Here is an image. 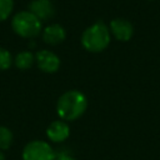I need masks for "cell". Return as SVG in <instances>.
I'll return each instance as SVG.
<instances>
[{"label": "cell", "instance_id": "cell-6", "mask_svg": "<svg viewBox=\"0 0 160 160\" xmlns=\"http://www.w3.org/2000/svg\"><path fill=\"white\" fill-rule=\"evenodd\" d=\"M110 34L119 41H128L132 38L134 34V26L132 24L122 18H115L110 21L109 25Z\"/></svg>", "mask_w": 160, "mask_h": 160}, {"label": "cell", "instance_id": "cell-7", "mask_svg": "<svg viewBox=\"0 0 160 160\" xmlns=\"http://www.w3.org/2000/svg\"><path fill=\"white\" fill-rule=\"evenodd\" d=\"M69 135H70V128L66 124V121H64L61 119L52 121L46 129L48 139L52 142H56V144L64 142L69 138Z\"/></svg>", "mask_w": 160, "mask_h": 160}, {"label": "cell", "instance_id": "cell-4", "mask_svg": "<svg viewBox=\"0 0 160 160\" xmlns=\"http://www.w3.org/2000/svg\"><path fill=\"white\" fill-rule=\"evenodd\" d=\"M56 151L42 140H32L22 149V160H55Z\"/></svg>", "mask_w": 160, "mask_h": 160}, {"label": "cell", "instance_id": "cell-8", "mask_svg": "<svg viewBox=\"0 0 160 160\" xmlns=\"http://www.w3.org/2000/svg\"><path fill=\"white\" fill-rule=\"evenodd\" d=\"M29 11L32 12L41 22L48 21L55 15V9L49 0H32L29 4Z\"/></svg>", "mask_w": 160, "mask_h": 160}, {"label": "cell", "instance_id": "cell-2", "mask_svg": "<svg viewBox=\"0 0 160 160\" xmlns=\"http://www.w3.org/2000/svg\"><path fill=\"white\" fill-rule=\"evenodd\" d=\"M111 40L109 26L98 21L86 28L81 35V45L89 52H100L105 50Z\"/></svg>", "mask_w": 160, "mask_h": 160}, {"label": "cell", "instance_id": "cell-14", "mask_svg": "<svg viewBox=\"0 0 160 160\" xmlns=\"http://www.w3.org/2000/svg\"><path fill=\"white\" fill-rule=\"evenodd\" d=\"M55 160H76L74 156L66 152H56V159Z\"/></svg>", "mask_w": 160, "mask_h": 160}, {"label": "cell", "instance_id": "cell-15", "mask_svg": "<svg viewBox=\"0 0 160 160\" xmlns=\"http://www.w3.org/2000/svg\"><path fill=\"white\" fill-rule=\"evenodd\" d=\"M0 160H5V155L2 154V151L0 150Z\"/></svg>", "mask_w": 160, "mask_h": 160}, {"label": "cell", "instance_id": "cell-12", "mask_svg": "<svg viewBox=\"0 0 160 160\" xmlns=\"http://www.w3.org/2000/svg\"><path fill=\"white\" fill-rule=\"evenodd\" d=\"M14 9V0H0V21L6 20Z\"/></svg>", "mask_w": 160, "mask_h": 160}, {"label": "cell", "instance_id": "cell-11", "mask_svg": "<svg viewBox=\"0 0 160 160\" xmlns=\"http://www.w3.org/2000/svg\"><path fill=\"white\" fill-rule=\"evenodd\" d=\"M12 140H14L12 131L6 126L0 125V150H8L11 146Z\"/></svg>", "mask_w": 160, "mask_h": 160}, {"label": "cell", "instance_id": "cell-13", "mask_svg": "<svg viewBox=\"0 0 160 160\" xmlns=\"http://www.w3.org/2000/svg\"><path fill=\"white\" fill-rule=\"evenodd\" d=\"M12 58L10 51H8L4 48H0V70H6L11 66Z\"/></svg>", "mask_w": 160, "mask_h": 160}, {"label": "cell", "instance_id": "cell-10", "mask_svg": "<svg viewBox=\"0 0 160 160\" xmlns=\"http://www.w3.org/2000/svg\"><path fill=\"white\" fill-rule=\"evenodd\" d=\"M14 61H15V66L18 69L26 70V69H30L32 66V64L35 62V55L31 51H20L15 56Z\"/></svg>", "mask_w": 160, "mask_h": 160}, {"label": "cell", "instance_id": "cell-9", "mask_svg": "<svg viewBox=\"0 0 160 160\" xmlns=\"http://www.w3.org/2000/svg\"><path fill=\"white\" fill-rule=\"evenodd\" d=\"M66 38V31L60 24H51L48 25L42 30V40L48 45H59Z\"/></svg>", "mask_w": 160, "mask_h": 160}, {"label": "cell", "instance_id": "cell-16", "mask_svg": "<svg viewBox=\"0 0 160 160\" xmlns=\"http://www.w3.org/2000/svg\"><path fill=\"white\" fill-rule=\"evenodd\" d=\"M49 1H51V0H49Z\"/></svg>", "mask_w": 160, "mask_h": 160}, {"label": "cell", "instance_id": "cell-3", "mask_svg": "<svg viewBox=\"0 0 160 160\" xmlns=\"http://www.w3.org/2000/svg\"><path fill=\"white\" fill-rule=\"evenodd\" d=\"M12 30L21 38L34 39L41 32V21L29 10L20 11L12 16Z\"/></svg>", "mask_w": 160, "mask_h": 160}, {"label": "cell", "instance_id": "cell-1", "mask_svg": "<svg viewBox=\"0 0 160 160\" xmlns=\"http://www.w3.org/2000/svg\"><path fill=\"white\" fill-rule=\"evenodd\" d=\"M88 109V99L79 90L65 91L56 102V112L64 121H72L84 115Z\"/></svg>", "mask_w": 160, "mask_h": 160}, {"label": "cell", "instance_id": "cell-5", "mask_svg": "<svg viewBox=\"0 0 160 160\" xmlns=\"http://www.w3.org/2000/svg\"><path fill=\"white\" fill-rule=\"evenodd\" d=\"M35 61L38 68L48 74H52L56 72L60 68V59L59 56L50 51V50H40L35 54Z\"/></svg>", "mask_w": 160, "mask_h": 160}]
</instances>
